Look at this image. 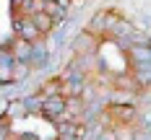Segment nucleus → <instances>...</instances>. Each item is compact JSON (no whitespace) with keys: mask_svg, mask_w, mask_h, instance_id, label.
<instances>
[{"mask_svg":"<svg viewBox=\"0 0 151 140\" xmlns=\"http://www.w3.org/2000/svg\"><path fill=\"white\" fill-rule=\"evenodd\" d=\"M104 114L107 117H112V119H117V127H133L138 119V114H136V109L133 107H128V104H107L104 107Z\"/></svg>","mask_w":151,"mask_h":140,"instance_id":"obj_1","label":"nucleus"},{"mask_svg":"<svg viewBox=\"0 0 151 140\" xmlns=\"http://www.w3.org/2000/svg\"><path fill=\"white\" fill-rule=\"evenodd\" d=\"M58 140H70V138H58Z\"/></svg>","mask_w":151,"mask_h":140,"instance_id":"obj_3","label":"nucleus"},{"mask_svg":"<svg viewBox=\"0 0 151 140\" xmlns=\"http://www.w3.org/2000/svg\"><path fill=\"white\" fill-rule=\"evenodd\" d=\"M29 18H31V23H34V29L39 31L42 36H45V34H50V31L55 29V21H52V18H50L47 13H42V11H37V13H31Z\"/></svg>","mask_w":151,"mask_h":140,"instance_id":"obj_2","label":"nucleus"}]
</instances>
